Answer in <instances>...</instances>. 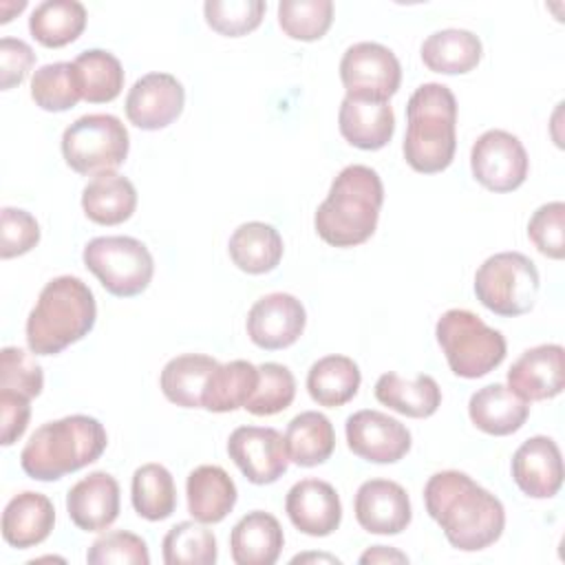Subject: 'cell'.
I'll return each mask as SVG.
<instances>
[{
  "instance_id": "6da1fadb",
  "label": "cell",
  "mask_w": 565,
  "mask_h": 565,
  "mask_svg": "<svg viewBox=\"0 0 565 565\" xmlns=\"http://www.w3.org/2000/svg\"><path fill=\"white\" fill-rule=\"evenodd\" d=\"M424 503L455 550L479 552L503 534V503L466 472H435L424 486Z\"/></svg>"
},
{
  "instance_id": "7a4b0ae2",
  "label": "cell",
  "mask_w": 565,
  "mask_h": 565,
  "mask_svg": "<svg viewBox=\"0 0 565 565\" xmlns=\"http://www.w3.org/2000/svg\"><path fill=\"white\" fill-rule=\"evenodd\" d=\"M382 201L384 185L373 168L362 163L342 168L316 210L318 236L333 247L362 245L377 227Z\"/></svg>"
},
{
  "instance_id": "3957f363",
  "label": "cell",
  "mask_w": 565,
  "mask_h": 565,
  "mask_svg": "<svg viewBox=\"0 0 565 565\" xmlns=\"http://www.w3.org/2000/svg\"><path fill=\"white\" fill-rule=\"evenodd\" d=\"M108 437L99 419L90 415H68L42 424L20 452L22 470L35 481H57L97 461Z\"/></svg>"
},
{
  "instance_id": "277c9868",
  "label": "cell",
  "mask_w": 565,
  "mask_h": 565,
  "mask_svg": "<svg viewBox=\"0 0 565 565\" xmlns=\"http://www.w3.org/2000/svg\"><path fill=\"white\" fill-rule=\"evenodd\" d=\"M97 305L77 276H57L44 285L26 318V344L35 355H55L90 333Z\"/></svg>"
},
{
  "instance_id": "5b68a950",
  "label": "cell",
  "mask_w": 565,
  "mask_h": 565,
  "mask_svg": "<svg viewBox=\"0 0 565 565\" xmlns=\"http://www.w3.org/2000/svg\"><path fill=\"white\" fill-rule=\"evenodd\" d=\"M404 159L422 174L446 170L457 148V99L446 84L428 82L415 88L406 104Z\"/></svg>"
},
{
  "instance_id": "8992f818",
  "label": "cell",
  "mask_w": 565,
  "mask_h": 565,
  "mask_svg": "<svg viewBox=\"0 0 565 565\" xmlns=\"http://www.w3.org/2000/svg\"><path fill=\"white\" fill-rule=\"evenodd\" d=\"M437 342L457 377L477 380L494 371L508 351L501 331L468 309H448L435 327Z\"/></svg>"
},
{
  "instance_id": "52a82bcc",
  "label": "cell",
  "mask_w": 565,
  "mask_h": 565,
  "mask_svg": "<svg viewBox=\"0 0 565 565\" xmlns=\"http://www.w3.org/2000/svg\"><path fill=\"white\" fill-rule=\"evenodd\" d=\"M477 300L497 316L514 318L534 309L539 269L521 252H499L486 258L475 274Z\"/></svg>"
},
{
  "instance_id": "ba28073f",
  "label": "cell",
  "mask_w": 565,
  "mask_h": 565,
  "mask_svg": "<svg viewBox=\"0 0 565 565\" xmlns=\"http://www.w3.org/2000/svg\"><path fill=\"white\" fill-rule=\"evenodd\" d=\"M130 148V137L119 117L90 113L75 119L62 135V154L77 174H102L119 168Z\"/></svg>"
},
{
  "instance_id": "9c48e42d",
  "label": "cell",
  "mask_w": 565,
  "mask_h": 565,
  "mask_svg": "<svg viewBox=\"0 0 565 565\" xmlns=\"http://www.w3.org/2000/svg\"><path fill=\"white\" fill-rule=\"evenodd\" d=\"M82 258L102 287L117 298L146 291L154 274L150 249L132 236H97L84 245Z\"/></svg>"
},
{
  "instance_id": "30bf717a",
  "label": "cell",
  "mask_w": 565,
  "mask_h": 565,
  "mask_svg": "<svg viewBox=\"0 0 565 565\" xmlns=\"http://www.w3.org/2000/svg\"><path fill=\"white\" fill-rule=\"evenodd\" d=\"M340 79L349 97L388 102L402 82L395 53L377 42H358L340 60Z\"/></svg>"
},
{
  "instance_id": "8fae6325",
  "label": "cell",
  "mask_w": 565,
  "mask_h": 565,
  "mask_svg": "<svg viewBox=\"0 0 565 565\" xmlns=\"http://www.w3.org/2000/svg\"><path fill=\"white\" fill-rule=\"evenodd\" d=\"M470 170L490 192H512L523 185L530 159L521 139L508 130H486L470 150Z\"/></svg>"
},
{
  "instance_id": "7c38bea8",
  "label": "cell",
  "mask_w": 565,
  "mask_h": 565,
  "mask_svg": "<svg viewBox=\"0 0 565 565\" xmlns=\"http://www.w3.org/2000/svg\"><path fill=\"white\" fill-rule=\"evenodd\" d=\"M227 455L256 486L278 481L289 466L285 437L269 426H238L227 439Z\"/></svg>"
},
{
  "instance_id": "4fadbf2b",
  "label": "cell",
  "mask_w": 565,
  "mask_h": 565,
  "mask_svg": "<svg viewBox=\"0 0 565 565\" xmlns=\"http://www.w3.org/2000/svg\"><path fill=\"white\" fill-rule=\"evenodd\" d=\"M344 433L349 450L373 463H395L411 450L408 428L382 411L366 408L349 415Z\"/></svg>"
},
{
  "instance_id": "5bb4252c",
  "label": "cell",
  "mask_w": 565,
  "mask_h": 565,
  "mask_svg": "<svg viewBox=\"0 0 565 565\" xmlns=\"http://www.w3.org/2000/svg\"><path fill=\"white\" fill-rule=\"evenodd\" d=\"M305 324L307 311L302 302L282 291L258 298L247 313V335L265 351L291 347L302 335Z\"/></svg>"
},
{
  "instance_id": "9a60e30c",
  "label": "cell",
  "mask_w": 565,
  "mask_h": 565,
  "mask_svg": "<svg viewBox=\"0 0 565 565\" xmlns=\"http://www.w3.org/2000/svg\"><path fill=\"white\" fill-rule=\"evenodd\" d=\"M183 84L170 73H148L139 77L126 95V117L141 130L170 126L183 110Z\"/></svg>"
},
{
  "instance_id": "2e32d148",
  "label": "cell",
  "mask_w": 565,
  "mask_h": 565,
  "mask_svg": "<svg viewBox=\"0 0 565 565\" xmlns=\"http://www.w3.org/2000/svg\"><path fill=\"white\" fill-rule=\"evenodd\" d=\"M355 519L369 534H399L413 519L406 490L391 479H369L355 492Z\"/></svg>"
},
{
  "instance_id": "e0dca14e",
  "label": "cell",
  "mask_w": 565,
  "mask_h": 565,
  "mask_svg": "<svg viewBox=\"0 0 565 565\" xmlns=\"http://www.w3.org/2000/svg\"><path fill=\"white\" fill-rule=\"evenodd\" d=\"M508 386L525 402L561 395L565 386V351L561 344H539L523 351L508 371Z\"/></svg>"
},
{
  "instance_id": "ac0fdd59",
  "label": "cell",
  "mask_w": 565,
  "mask_h": 565,
  "mask_svg": "<svg viewBox=\"0 0 565 565\" xmlns=\"http://www.w3.org/2000/svg\"><path fill=\"white\" fill-rule=\"evenodd\" d=\"M512 479L532 499H550L563 486V457L552 437L534 435L512 455Z\"/></svg>"
},
{
  "instance_id": "d6986e66",
  "label": "cell",
  "mask_w": 565,
  "mask_h": 565,
  "mask_svg": "<svg viewBox=\"0 0 565 565\" xmlns=\"http://www.w3.org/2000/svg\"><path fill=\"white\" fill-rule=\"evenodd\" d=\"M285 510L296 530L307 536H329L342 521V503L335 488L322 479H300L285 499Z\"/></svg>"
},
{
  "instance_id": "ffe728a7",
  "label": "cell",
  "mask_w": 565,
  "mask_h": 565,
  "mask_svg": "<svg viewBox=\"0 0 565 565\" xmlns=\"http://www.w3.org/2000/svg\"><path fill=\"white\" fill-rule=\"evenodd\" d=\"M66 512L84 532H102L119 516V483L108 472H90L66 494Z\"/></svg>"
},
{
  "instance_id": "44dd1931",
  "label": "cell",
  "mask_w": 565,
  "mask_h": 565,
  "mask_svg": "<svg viewBox=\"0 0 565 565\" xmlns=\"http://www.w3.org/2000/svg\"><path fill=\"white\" fill-rule=\"evenodd\" d=\"M340 135L360 150L384 148L395 132V115L388 102L344 97L338 113Z\"/></svg>"
},
{
  "instance_id": "7402d4cb",
  "label": "cell",
  "mask_w": 565,
  "mask_h": 565,
  "mask_svg": "<svg viewBox=\"0 0 565 565\" xmlns=\"http://www.w3.org/2000/svg\"><path fill=\"white\" fill-rule=\"evenodd\" d=\"M468 415L486 435L505 437L523 428L530 417V402L505 384H488L470 395Z\"/></svg>"
},
{
  "instance_id": "603a6c76",
  "label": "cell",
  "mask_w": 565,
  "mask_h": 565,
  "mask_svg": "<svg viewBox=\"0 0 565 565\" xmlns=\"http://www.w3.org/2000/svg\"><path fill=\"white\" fill-rule=\"evenodd\" d=\"M55 525V508L46 494L24 490L2 512V539L18 550L35 547L49 539Z\"/></svg>"
},
{
  "instance_id": "cb8c5ba5",
  "label": "cell",
  "mask_w": 565,
  "mask_h": 565,
  "mask_svg": "<svg viewBox=\"0 0 565 565\" xmlns=\"http://www.w3.org/2000/svg\"><path fill=\"white\" fill-rule=\"evenodd\" d=\"M285 534L269 512H247L230 534V552L236 565H274L282 552Z\"/></svg>"
},
{
  "instance_id": "d4e9b609",
  "label": "cell",
  "mask_w": 565,
  "mask_h": 565,
  "mask_svg": "<svg viewBox=\"0 0 565 565\" xmlns=\"http://www.w3.org/2000/svg\"><path fill=\"white\" fill-rule=\"evenodd\" d=\"M188 512L205 525L221 523L236 505L238 492L232 477L221 466H199L185 481Z\"/></svg>"
},
{
  "instance_id": "484cf974",
  "label": "cell",
  "mask_w": 565,
  "mask_h": 565,
  "mask_svg": "<svg viewBox=\"0 0 565 565\" xmlns=\"http://www.w3.org/2000/svg\"><path fill=\"white\" fill-rule=\"evenodd\" d=\"M84 214L97 225H119L128 221L137 207V190L124 174H95L82 192Z\"/></svg>"
},
{
  "instance_id": "4316f807",
  "label": "cell",
  "mask_w": 565,
  "mask_h": 565,
  "mask_svg": "<svg viewBox=\"0 0 565 565\" xmlns=\"http://www.w3.org/2000/svg\"><path fill=\"white\" fill-rule=\"evenodd\" d=\"M227 252L241 271L258 276L278 267L282 258V238L269 223L249 221L232 232Z\"/></svg>"
},
{
  "instance_id": "83f0119b",
  "label": "cell",
  "mask_w": 565,
  "mask_h": 565,
  "mask_svg": "<svg viewBox=\"0 0 565 565\" xmlns=\"http://www.w3.org/2000/svg\"><path fill=\"white\" fill-rule=\"evenodd\" d=\"M375 399L399 415L424 419L437 413L441 388L426 373H419L413 380H404L397 373H384L375 382Z\"/></svg>"
},
{
  "instance_id": "f1b7e54d",
  "label": "cell",
  "mask_w": 565,
  "mask_h": 565,
  "mask_svg": "<svg viewBox=\"0 0 565 565\" xmlns=\"http://www.w3.org/2000/svg\"><path fill=\"white\" fill-rule=\"evenodd\" d=\"M481 40L468 29H441L422 44V62L433 73L463 75L481 62Z\"/></svg>"
},
{
  "instance_id": "f546056e",
  "label": "cell",
  "mask_w": 565,
  "mask_h": 565,
  "mask_svg": "<svg viewBox=\"0 0 565 565\" xmlns=\"http://www.w3.org/2000/svg\"><path fill=\"white\" fill-rule=\"evenodd\" d=\"M216 364L218 362L205 353H183L172 358L159 377L166 399L181 408H203V391Z\"/></svg>"
},
{
  "instance_id": "4dcf8cb0",
  "label": "cell",
  "mask_w": 565,
  "mask_h": 565,
  "mask_svg": "<svg viewBox=\"0 0 565 565\" xmlns=\"http://www.w3.org/2000/svg\"><path fill=\"white\" fill-rule=\"evenodd\" d=\"M285 446L289 461L302 468L324 463L335 448L333 424L318 411H305L296 415L285 430Z\"/></svg>"
},
{
  "instance_id": "1f68e13d",
  "label": "cell",
  "mask_w": 565,
  "mask_h": 565,
  "mask_svg": "<svg viewBox=\"0 0 565 565\" xmlns=\"http://www.w3.org/2000/svg\"><path fill=\"white\" fill-rule=\"evenodd\" d=\"M362 375L358 364L347 355H324L316 360L307 373V391L311 399L327 408L351 402L360 388Z\"/></svg>"
},
{
  "instance_id": "d6a6232c",
  "label": "cell",
  "mask_w": 565,
  "mask_h": 565,
  "mask_svg": "<svg viewBox=\"0 0 565 565\" xmlns=\"http://www.w3.org/2000/svg\"><path fill=\"white\" fill-rule=\"evenodd\" d=\"M258 382V366L247 360L216 364L203 391V408L212 413H230L245 408Z\"/></svg>"
},
{
  "instance_id": "836d02e7",
  "label": "cell",
  "mask_w": 565,
  "mask_h": 565,
  "mask_svg": "<svg viewBox=\"0 0 565 565\" xmlns=\"http://www.w3.org/2000/svg\"><path fill=\"white\" fill-rule=\"evenodd\" d=\"M84 26L86 9L77 0H44L29 18L31 35L49 49H60L75 42Z\"/></svg>"
},
{
  "instance_id": "e575fe53",
  "label": "cell",
  "mask_w": 565,
  "mask_h": 565,
  "mask_svg": "<svg viewBox=\"0 0 565 565\" xmlns=\"http://www.w3.org/2000/svg\"><path fill=\"white\" fill-rule=\"evenodd\" d=\"M73 66L82 88V99L88 104H106L119 97L124 88V66L113 53L104 49H88L73 60Z\"/></svg>"
},
{
  "instance_id": "d590c367",
  "label": "cell",
  "mask_w": 565,
  "mask_h": 565,
  "mask_svg": "<svg viewBox=\"0 0 565 565\" xmlns=\"http://www.w3.org/2000/svg\"><path fill=\"white\" fill-rule=\"evenodd\" d=\"M130 499L146 521H163L177 508V488L170 470L161 463H143L132 475Z\"/></svg>"
},
{
  "instance_id": "8d00e7d4",
  "label": "cell",
  "mask_w": 565,
  "mask_h": 565,
  "mask_svg": "<svg viewBox=\"0 0 565 565\" xmlns=\"http://www.w3.org/2000/svg\"><path fill=\"white\" fill-rule=\"evenodd\" d=\"M31 99L49 113L73 108L82 99L73 62H53L40 66L31 77Z\"/></svg>"
},
{
  "instance_id": "74e56055",
  "label": "cell",
  "mask_w": 565,
  "mask_h": 565,
  "mask_svg": "<svg viewBox=\"0 0 565 565\" xmlns=\"http://www.w3.org/2000/svg\"><path fill=\"white\" fill-rule=\"evenodd\" d=\"M216 536L201 521H181L163 536V561L168 565H214Z\"/></svg>"
},
{
  "instance_id": "f35d334b",
  "label": "cell",
  "mask_w": 565,
  "mask_h": 565,
  "mask_svg": "<svg viewBox=\"0 0 565 565\" xmlns=\"http://www.w3.org/2000/svg\"><path fill=\"white\" fill-rule=\"evenodd\" d=\"M294 397H296L294 373L285 364L265 362L258 366V382L252 397L245 404V411L258 417H269L289 408Z\"/></svg>"
},
{
  "instance_id": "ab89813d",
  "label": "cell",
  "mask_w": 565,
  "mask_h": 565,
  "mask_svg": "<svg viewBox=\"0 0 565 565\" xmlns=\"http://www.w3.org/2000/svg\"><path fill=\"white\" fill-rule=\"evenodd\" d=\"M333 22L331 0H282L278 4V24L291 40H320Z\"/></svg>"
},
{
  "instance_id": "60d3db41",
  "label": "cell",
  "mask_w": 565,
  "mask_h": 565,
  "mask_svg": "<svg viewBox=\"0 0 565 565\" xmlns=\"http://www.w3.org/2000/svg\"><path fill=\"white\" fill-rule=\"evenodd\" d=\"M265 11L263 0H207L203 4L207 26L225 38L252 33L263 22Z\"/></svg>"
},
{
  "instance_id": "b9f144b4",
  "label": "cell",
  "mask_w": 565,
  "mask_h": 565,
  "mask_svg": "<svg viewBox=\"0 0 565 565\" xmlns=\"http://www.w3.org/2000/svg\"><path fill=\"white\" fill-rule=\"evenodd\" d=\"M86 563L88 565H148L150 563V552L148 545L141 536L126 532V530H115L104 536H99L86 552Z\"/></svg>"
},
{
  "instance_id": "7bdbcfd3",
  "label": "cell",
  "mask_w": 565,
  "mask_h": 565,
  "mask_svg": "<svg viewBox=\"0 0 565 565\" xmlns=\"http://www.w3.org/2000/svg\"><path fill=\"white\" fill-rule=\"evenodd\" d=\"M44 386V373L38 360L18 347H4L0 353V388L15 391L29 399L38 397Z\"/></svg>"
},
{
  "instance_id": "ee69618b",
  "label": "cell",
  "mask_w": 565,
  "mask_h": 565,
  "mask_svg": "<svg viewBox=\"0 0 565 565\" xmlns=\"http://www.w3.org/2000/svg\"><path fill=\"white\" fill-rule=\"evenodd\" d=\"M527 236L543 256L561 260L565 256V203L552 201L536 207L527 223Z\"/></svg>"
},
{
  "instance_id": "f6af8a7d",
  "label": "cell",
  "mask_w": 565,
  "mask_h": 565,
  "mask_svg": "<svg viewBox=\"0 0 565 565\" xmlns=\"http://www.w3.org/2000/svg\"><path fill=\"white\" fill-rule=\"evenodd\" d=\"M40 243V225L33 214L20 207H2L0 212V256L15 258L31 252Z\"/></svg>"
},
{
  "instance_id": "bcb514c9",
  "label": "cell",
  "mask_w": 565,
  "mask_h": 565,
  "mask_svg": "<svg viewBox=\"0 0 565 565\" xmlns=\"http://www.w3.org/2000/svg\"><path fill=\"white\" fill-rule=\"evenodd\" d=\"M33 62H35V53L24 40L2 38L0 40V86H2V90L20 86L24 82V77L29 75Z\"/></svg>"
},
{
  "instance_id": "7dc6e473",
  "label": "cell",
  "mask_w": 565,
  "mask_h": 565,
  "mask_svg": "<svg viewBox=\"0 0 565 565\" xmlns=\"http://www.w3.org/2000/svg\"><path fill=\"white\" fill-rule=\"evenodd\" d=\"M29 402L31 399L22 393L0 388V444L2 446H11L24 435L31 417Z\"/></svg>"
},
{
  "instance_id": "c3c4849f",
  "label": "cell",
  "mask_w": 565,
  "mask_h": 565,
  "mask_svg": "<svg viewBox=\"0 0 565 565\" xmlns=\"http://www.w3.org/2000/svg\"><path fill=\"white\" fill-rule=\"evenodd\" d=\"M362 565H373V563H408V556L395 547L386 545H373L360 556Z\"/></svg>"
},
{
  "instance_id": "681fc988",
  "label": "cell",
  "mask_w": 565,
  "mask_h": 565,
  "mask_svg": "<svg viewBox=\"0 0 565 565\" xmlns=\"http://www.w3.org/2000/svg\"><path fill=\"white\" fill-rule=\"evenodd\" d=\"M311 561H324V563H340V558L329 556V554H298L291 558V563H311Z\"/></svg>"
}]
</instances>
